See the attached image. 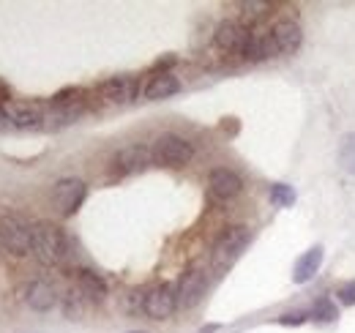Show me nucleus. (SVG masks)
<instances>
[{"instance_id":"nucleus-23","label":"nucleus","mask_w":355,"mask_h":333,"mask_svg":"<svg viewBox=\"0 0 355 333\" xmlns=\"http://www.w3.org/2000/svg\"><path fill=\"white\" fill-rule=\"evenodd\" d=\"M145 298H148V292L145 290H132L126 295V311L129 314H145Z\"/></svg>"},{"instance_id":"nucleus-24","label":"nucleus","mask_w":355,"mask_h":333,"mask_svg":"<svg viewBox=\"0 0 355 333\" xmlns=\"http://www.w3.org/2000/svg\"><path fill=\"white\" fill-rule=\"evenodd\" d=\"M336 306L328 300V298H322L317 306H314V320H322V323H331V320H336Z\"/></svg>"},{"instance_id":"nucleus-9","label":"nucleus","mask_w":355,"mask_h":333,"mask_svg":"<svg viewBox=\"0 0 355 333\" xmlns=\"http://www.w3.org/2000/svg\"><path fill=\"white\" fill-rule=\"evenodd\" d=\"M83 110H85V90H80V87H66V90H60L58 96H52L49 118L69 123V121H77V118L83 115Z\"/></svg>"},{"instance_id":"nucleus-18","label":"nucleus","mask_w":355,"mask_h":333,"mask_svg":"<svg viewBox=\"0 0 355 333\" xmlns=\"http://www.w3.org/2000/svg\"><path fill=\"white\" fill-rule=\"evenodd\" d=\"M77 290L83 292L85 300H90V303H101L107 298V282L98 273L83 268V271H77Z\"/></svg>"},{"instance_id":"nucleus-26","label":"nucleus","mask_w":355,"mask_h":333,"mask_svg":"<svg viewBox=\"0 0 355 333\" xmlns=\"http://www.w3.org/2000/svg\"><path fill=\"white\" fill-rule=\"evenodd\" d=\"M306 320H309L306 311H287V314H282L276 323H279V325H304Z\"/></svg>"},{"instance_id":"nucleus-1","label":"nucleus","mask_w":355,"mask_h":333,"mask_svg":"<svg viewBox=\"0 0 355 333\" xmlns=\"http://www.w3.org/2000/svg\"><path fill=\"white\" fill-rule=\"evenodd\" d=\"M249 241H252L249 227H243V224L227 227L222 235L216 238L214 249H211V268H214V273H219V276L227 273V271L238 262V257L246 251Z\"/></svg>"},{"instance_id":"nucleus-28","label":"nucleus","mask_w":355,"mask_h":333,"mask_svg":"<svg viewBox=\"0 0 355 333\" xmlns=\"http://www.w3.org/2000/svg\"><path fill=\"white\" fill-rule=\"evenodd\" d=\"M173 63H175V58H164V60H159V63H156V66H159V69H162V66H173Z\"/></svg>"},{"instance_id":"nucleus-11","label":"nucleus","mask_w":355,"mask_h":333,"mask_svg":"<svg viewBox=\"0 0 355 333\" xmlns=\"http://www.w3.org/2000/svg\"><path fill=\"white\" fill-rule=\"evenodd\" d=\"M246 39H249V28H243V25L235 22V19L219 22V28H216V33H214V44H216L222 52H227V55H243Z\"/></svg>"},{"instance_id":"nucleus-29","label":"nucleus","mask_w":355,"mask_h":333,"mask_svg":"<svg viewBox=\"0 0 355 333\" xmlns=\"http://www.w3.org/2000/svg\"><path fill=\"white\" fill-rule=\"evenodd\" d=\"M219 331V325H205V328H200V333H216Z\"/></svg>"},{"instance_id":"nucleus-12","label":"nucleus","mask_w":355,"mask_h":333,"mask_svg":"<svg viewBox=\"0 0 355 333\" xmlns=\"http://www.w3.org/2000/svg\"><path fill=\"white\" fill-rule=\"evenodd\" d=\"M150 162H153L150 148H145V145H126L123 151L115 153L112 169H115L118 175H137V172H142Z\"/></svg>"},{"instance_id":"nucleus-7","label":"nucleus","mask_w":355,"mask_h":333,"mask_svg":"<svg viewBox=\"0 0 355 333\" xmlns=\"http://www.w3.org/2000/svg\"><path fill=\"white\" fill-rule=\"evenodd\" d=\"M175 287H178V309H194L205 298L208 273L202 271V265H189Z\"/></svg>"},{"instance_id":"nucleus-19","label":"nucleus","mask_w":355,"mask_h":333,"mask_svg":"<svg viewBox=\"0 0 355 333\" xmlns=\"http://www.w3.org/2000/svg\"><path fill=\"white\" fill-rule=\"evenodd\" d=\"M243 58L252 60V63H260L268 58L266 49V33H254L249 31V39H246V46H243Z\"/></svg>"},{"instance_id":"nucleus-13","label":"nucleus","mask_w":355,"mask_h":333,"mask_svg":"<svg viewBox=\"0 0 355 333\" xmlns=\"http://www.w3.org/2000/svg\"><path fill=\"white\" fill-rule=\"evenodd\" d=\"M241 189H243V180H241V175L232 172V169L219 166V169H214V172L208 175V191H211V197L219 200V203H227V200L238 197Z\"/></svg>"},{"instance_id":"nucleus-17","label":"nucleus","mask_w":355,"mask_h":333,"mask_svg":"<svg viewBox=\"0 0 355 333\" xmlns=\"http://www.w3.org/2000/svg\"><path fill=\"white\" fill-rule=\"evenodd\" d=\"M320 265H322V246H311V249H306L298 257L295 271H293V282L295 284H306L309 279H314Z\"/></svg>"},{"instance_id":"nucleus-27","label":"nucleus","mask_w":355,"mask_h":333,"mask_svg":"<svg viewBox=\"0 0 355 333\" xmlns=\"http://www.w3.org/2000/svg\"><path fill=\"white\" fill-rule=\"evenodd\" d=\"M243 8H246L249 19H263L268 14V8H270V3H243Z\"/></svg>"},{"instance_id":"nucleus-10","label":"nucleus","mask_w":355,"mask_h":333,"mask_svg":"<svg viewBox=\"0 0 355 333\" xmlns=\"http://www.w3.org/2000/svg\"><path fill=\"white\" fill-rule=\"evenodd\" d=\"M178 309V287L164 282L153 290H148V298H145V314L150 320H167L173 317Z\"/></svg>"},{"instance_id":"nucleus-22","label":"nucleus","mask_w":355,"mask_h":333,"mask_svg":"<svg viewBox=\"0 0 355 333\" xmlns=\"http://www.w3.org/2000/svg\"><path fill=\"white\" fill-rule=\"evenodd\" d=\"M63 309H66V317L77 320V317L85 311V295L77 290V287H74V290L66 295V300H63Z\"/></svg>"},{"instance_id":"nucleus-8","label":"nucleus","mask_w":355,"mask_h":333,"mask_svg":"<svg viewBox=\"0 0 355 333\" xmlns=\"http://www.w3.org/2000/svg\"><path fill=\"white\" fill-rule=\"evenodd\" d=\"M3 115L6 123L17 126V128H36L46 121V112L42 104L36 101H19V99H6L3 101Z\"/></svg>"},{"instance_id":"nucleus-21","label":"nucleus","mask_w":355,"mask_h":333,"mask_svg":"<svg viewBox=\"0 0 355 333\" xmlns=\"http://www.w3.org/2000/svg\"><path fill=\"white\" fill-rule=\"evenodd\" d=\"M268 197H270V203L276 208H290L295 203V189L290 183H273L270 191H268Z\"/></svg>"},{"instance_id":"nucleus-30","label":"nucleus","mask_w":355,"mask_h":333,"mask_svg":"<svg viewBox=\"0 0 355 333\" xmlns=\"http://www.w3.org/2000/svg\"><path fill=\"white\" fill-rule=\"evenodd\" d=\"M6 123V115H3V104H0V126Z\"/></svg>"},{"instance_id":"nucleus-15","label":"nucleus","mask_w":355,"mask_h":333,"mask_svg":"<svg viewBox=\"0 0 355 333\" xmlns=\"http://www.w3.org/2000/svg\"><path fill=\"white\" fill-rule=\"evenodd\" d=\"M178 90H180V83H178L175 74L159 71V74H153V77L148 80V85L142 87V96H145L148 101H162V99L175 96Z\"/></svg>"},{"instance_id":"nucleus-20","label":"nucleus","mask_w":355,"mask_h":333,"mask_svg":"<svg viewBox=\"0 0 355 333\" xmlns=\"http://www.w3.org/2000/svg\"><path fill=\"white\" fill-rule=\"evenodd\" d=\"M339 166L347 175H355V131L345 134L339 142Z\"/></svg>"},{"instance_id":"nucleus-2","label":"nucleus","mask_w":355,"mask_h":333,"mask_svg":"<svg viewBox=\"0 0 355 333\" xmlns=\"http://www.w3.org/2000/svg\"><path fill=\"white\" fill-rule=\"evenodd\" d=\"M31 254L42 265H58L66 257V232L52 221H36L33 224V244Z\"/></svg>"},{"instance_id":"nucleus-3","label":"nucleus","mask_w":355,"mask_h":333,"mask_svg":"<svg viewBox=\"0 0 355 333\" xmlns=\"http://www.w3.org/2000/svg\"><path fill=\"white\" fill-rule=\"evenodd\" d=\"M33 244V224L19 213H0V249L14 257H25Z\"/></svg>"},{"instance_id":"nucleus-4","label":"nucleus","mask_w":355,"mask_h":333,"mask_svg":"<svg viewBox=\"0 0 355 333\" xmlns=\"http://www.w3.org/2000/svg\"><path fill=\"white\" fill-rule=\"evenodd\" d=\"M150 153H153V162L162 166H186L191 159H194V148H191V142L183 139L180 134H173V131L156 137Z\"/></svg>"},{"instance_id":"nucleus-25","label":"nucleus","mask_w":355,"mask_h":333,"mask_svg":"<svg viewBox=\"0 0 355 333\" xmlns=\"http://www.w3.org/2000/svg\"><path fill=\"white\" fill-rule=\"evenodd\" d=\"M336 300H339L342 306H355V282H345V284H339V290H336Z\"/></svg>"},{"instance_id":"nucleus-16","label":"nucleus","mask_w":355,"mask_h":333,"mask_svg":"<svg viewBox=\"0 0 355 333\" xmlns=\"http://www.w3.org/2000/svg\"><path fill=\"white\" fill-rule=\"evenodd\" d=\"M25 300H28V306L31 309H36V311H49L55 303H58V292L55 287L44 282V279H36V282H31L28 284V295H25Z\"/></svg>"},{"instance_id":"nucleus-5","label":"nucleus","mask_w":355,"mask_h":333,"mask_svg":"<svg viewBox=\"0 0 355 333\" xmlns=\"http://www.w3.org/2000/svg\"><path fill=\"white\" fill-rule=\"evenodd\" d=\"M85 194H88L85 180H80V178H60L55 183V189H52V205H55V210L63 219H69L85 203Z\"/></svg>"},{"instance_id":"nucleus-31","label":"nucleus","mask_w":355,"mask_h":333,"mask_svg":"<svg viewBox=\"0 0 355 333\" xmlns=\"http://www.w3.org/2000/svg\"><path fill=\"white\" fill-rule=\"evenodd\" d=\"M132 333H137V331H132Z\"/></svg>"},{"instance_id":"nucleus-6","label":"nucleus","mask_w":355,"mask_h":333,"mask_svg":"<svg viewBox=\"0 0 355 333\" xmlns=\"http://www.w3.org/2000/svg\"><path fill=\"white\" fill-rule=\"evenodd\" d=\"M301 42H304L301 25L293 22V19H279L266 33L268 58H273V55H293L301 46Z\"/></svg>"},{"instance_id":"nucleus-14","label":"nucleus","mask_w":355,"mask_h":333,"mask_svg":"<svg viewBox=\"0 0 355 333\" xmlns=\"http://www.w3.org/2000/svg\"><path fill=\"white\" fill-rule=\"evenodd\" d=\"M137 90H139V83H137V77H129V74L126 77H112V80L101 83V87H98V93L110 104H129V101H134Z\"/></svg>"}]
</instances>
